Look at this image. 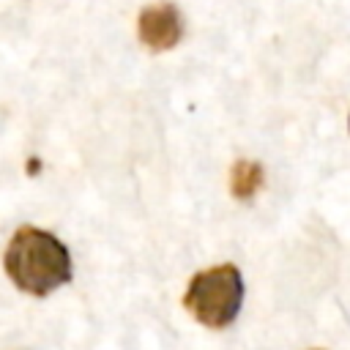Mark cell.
<instances>
[{
  "mask_svg": "<svg viewBox=\"0 0 350 350\" xmlns=\"http://www.w3.org/2000/svg\"><path fill=\"white\" fill-rule=\"evenodd\" d=\"M5 273L11 282L30 295H49L71 279L68 249L46 230L19 227L5 249Z\"/></svg>",
  "mask_w": 350,
  "mask_h": 350,
  "instance_id": "obj_1",
  "label": "cell"
},
{
  "mask_svg": "<svg viewBox=\"0 0 350 350\" xmlns=\"http://www.w3.org/2000/svg\"><path fill=\"white\" fill-rule=\"evenodd\" d=\"M243 304V279L241 271L230 262L205 268L191 276L183 306L194 314L197 323L208 328H224L230 325Z\"/></svg>",
  "mask_w": 350,
  "mask_h": 350,
  "instance_id": "obj_2",
  "label": "cell"
},
{
  "mask_svg": "<svg viewBox=\"0 0 350 350\" xmlns=\"http://www.w3.org/2000/svg\"><path fill=\"white\" fill-rule=\"evenodd\" d=\"M180 33H183L180 14L172 3H156L139 14V38L153 52L175 46L180 41Z\"/></svg>",
  "mask_w": 350,
  "mask_h": 350,
  "instance_id": "obj_3",
  "label": "cell"
},
{
  "mask_svg": "<svg viewBox=\"0 0 350 350\" xmlns=\"http://www.w3.org/2000/svg\"><path fill=\"white\" fill-rule=\"evenodd\" d=\"M260 180H262V175H260V167H257V164L241 161V164L232 170V191H235L238 197H243V200L257 191Z\"/></svg>",
  "mask_w": 350,
  "mask_h": 350,
  "instance_id": "obj_4",
  "label": "cell"
}]
</instances>
